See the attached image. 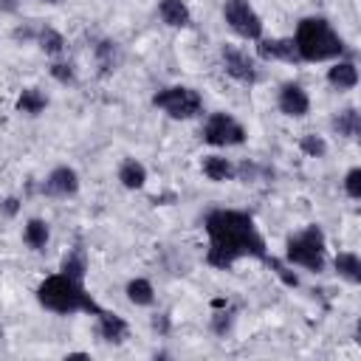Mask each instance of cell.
<instances>
[{
  "instance_id": "484cf974",
  "label": "cell",
  "mask_w": 361,
  "mask_h": 361,
  "mask_svg": "<svg viewBox=\"0 0 361 361\" xmlns=\"http://www.w3.org/2000/svg\"><path fill=\"white\" fill-rule=\"evenodd\" d=\"M96 54H99V62H102L104 68H113V59H116V42H99Z\"/></svg>"
},
{
  "instance_id": "4fadbf2b",
  "label": "cell",
  "mask_w": 361,
  "mask_h": 361,
  "mask_svg": "<svg viewBox=\"0 0 361 361\" xmlns=\"http://www.w3.org/2000/svg\"><path fill=\"white\" fill-rule=\"evenodd\" d=\"M158 14L172 28H186L192 23V14L183 0H158Z\"/></svg>"
},
{
  "instance_id": "d6986e66",
  "label": "cell",
  "mask_w": 361,
  "mask_h": 361,
  "mask_svg": "<svg viewBox=\"0 0 361 361\" xmlns=\"http://www.w3.org/2000/svg\"><path fill=\"white\" fill-rule=\"evenodd\" d=\"M336 271L347 282H361V259H358V254H353V251L338 254L336 257Z\"/></svg>"
},
{
  "instance_id": "52a82bcc",
  "label": "cell",
  "mask_w": 361,
  "mask_h": 361,
  "mask_svg": "<svg viewBox=\"0 0 361 361\" xmlns=\"http://www.w3.org/2000/svg\"><path fill=\"white\" fill-rule=\"evenodd\" d=\"M223 17L231 25L234 34L245 37V39H259L262 37V20L259 14L251 8L248 0H226L223 6Z\"/></svg>"
},
{
  "instance_id": "5b68a950",
  "label": "cell",
  "mask_w": 361,
  "mask_h": 361,
  "mask_svg": "<svg viewBox=\"0 0 361 361\" xmlns=\"http://www.w3.org/2000/svg\"><path fill=\"white\" fill-rule=\"evenodd\" d=\"M152 104L161 107L164 113H169L172 118H192L203 110V99L195 87L186 85H175V87H164L152 96Z\"/></svg>"
},
{
  "instance_id": "1f68e13d",
  "label": "cell",
  "mask_w": 361,
  "mask_h": 361,
  "mask_svg": "<svg viewBox=\"0 0 361 361\" xmlns=\"http://www.w3.org/2000/svg\"><path fill=\"white\" fill-rule=\"evenodd\" d=\"M42 3H51V6H56V3H62V0H42Z\"/></svg>"
},
{
  "instance_id": "9c48e42d",
  "label": "cell",
  "mask_w": 361,
  "mask_h": 361,
  "mask_svg": "<svg viewBox=\"0 0 361 361\" xmlns=\"http://www.w3.org/2000/svg\"><path fill=\"white\" fill-rule=\"evenodd\" d=\"M279 110L285 113V116H293V118H299V116H305L307 110H310V99H307V93L299 87V85H293V82H288V85H282L279 87Z\"/></svg>"
},
{
  "instance_id": "5bb4252c",
  "label": "cell",
  "mask_w": 361,
  "mask_h": 361,
  "mask_svg": "<svg viewBox=\"0 0 361 361\" xmlns=\"http://www.w3.org/2000/svg\"><path fill=\"white\" fill-rule=\"evenodd\" d=\"M327 82L338 90H350L358 85V68L353 62H336L330 71H327Z\"/></svg>"
},
{
  "instance_id": "d4e9b609",
  "label": "cell",
  "mask_w": 361,
  "mask_h": 361,
  "mask_svg": "<svg viewBox=\"0 0 361 361\" xmlns=\"http://www.w3.org/2000/svg\"><path fill=\"white\" fill-rule=\"evenodd\" d=\"M344 189H347V195H350L353 200L361 197V169H358V166L347 172V178H344Z\"/></svg>"
},
{
  "instance_id": "83f0119b",
  "label": "cell",
  "mask_w": 361,
  "mask_h": 361,
  "mask_svg": "<svg viewBox=\"0 0 361 361\" xmlns=\"http://www.w3.org/2000/svg\"><path fill=\"white\" fill-rule=\"evenodd\" d=\"M271 268H274V271L279 274V279H282L285 285H290V288H296V285H299V279H296V274H290V271H288V268H285L282 262H276V259H271Z\"/></svg>"
},
{
  "instance_id": "6da1fadb",
  "label": "cell",
  "mask_w": 361,
  "mask_h": 361,
  "mask_svg": "<svg viewBox=\"0 0 361 361\" xmlns=\"http://www.w3.org/2000/svg\"><path fill=\"white\" fill-rule=\"evenodd\" d=\"M206 231L212 240L206 259L214 268H228L240 257H265V240L245 212L214 209L206 214Z\"/></svg>"
},
{
  "instance_id": "cb8c5ba5",
  "label": "cell",
  "mask_w": 361,
  "mask_h": 361,
  "mask_svg": "<svg viewBox=\"0 0 361 361\" xmlns=\"http://www.w3.org/2000/svg\"><path fill=\"white\" fill-rule=\"evenodd\" d=\"M299 147H302V152L305 155H310V158H322L324 152H327V144H324V138L322 135H302V141H299Z\"/></svg>"
},
{
  "instance_id": "7a4b0ae2",
  "label": "cell",
  "mask_w": 361,
  "mask_h": 361,
  "mask_svg": "<svg viewBox=\"0 0 361 361\" xmlns=\"http://www.w3.org/2000/svg\"><path fill=\"white\" fill-rule=\"evenodd\" d=\"M37 299L42 307L54 310V313H96L99 316V305L90 299V293H85L82 282L65 276L62 271L42 279V285L37 288Z\"/></svg>"
},
{
  "instance_id": "30bf717a",
  "label": "cell",
  "mask_w": 361,
  "mask_h": 361,
  "mask_svg": "<svg viewBox=\"0 0 361 361\" xmlns=\"http://www.w3.org/2000/svg\"><path fill=\"white\" fill-rule=\"evenodd\" d=\"M79 189V175L71 166H56L48 178H45V192L48 195H76Z\"/></svg>"
},
{
  "instance_id": "ba28073f",
  "label": "cell",
  "mask_w": 361,
  "mask_h": 361,
  "mask_svg": "<svg viewBox=\"0 0 361 361\" xmlns=\"http://www.w3.org/2000/svg\"><path fill=\"white\" fill-rule=\"evenodd\" d=\"M223 65H226V71H228L237 82H245V85L257 82V65H254V59H251L245 51L226 45V48H223Z\"/></svg>"
},
{
  "instance_id": "8992f818",
  "label": "cell",
  "mask_w": 361,
  "mask_h": 361,
  "mask_svg": "<svg viewBox=\"0 0 361 361\" xmlns=\"http://www.w3.org/2000/svg\"><path fill=\"white\" fill-rule=\"evenodd\" d=\"M203 141L212 147H234L245 141V127L228 113H212L203 124Z\"/></svg>"
},
{
  "instance_id": "9a60e30c",
  "label": "cell",
  "mask_w": 361,
  "mask_h": 361,
  "mask_svg": "<svg viewBox=\"0 0 361 361\" xmlns=\"http://www.w3.org/2000/svg\"><path fill=\"white\" fill-rule=\"evenodd\" d=\"M118 180H121V186H127V189H141V186L147 183V169H144V164H138L135 158L121 161V166H118Z\"/></svg>"
},
{
  "instance_id": "e0dca14e",
  "label": "cell",
  "mask_w": 361,
  "mask_h": 361,
  "mask_svg": "<svg viewBox=\"0 0 361 361\" xmlns=\"http://www.w3.org/2000/svg\"><path fill=\"white\" fill-rule=\"evenodd\" d=\"M45 107H48V99H45V93L37 90V87H25V90L20 93V99H17V110H20V113H28V116L42 113Z\"/></svg>"
},
{
  "instance_id": "4316f807",
  "label": "cell",
  "mask_w": 361,
  "mask_h": 361,
  "mask_svg": "<svg viewBox=\"0 0 361 361\" xmlns=\"http://www.w3.org/2000/svg\"><path fill=\"white\" fill-rule=\"evenodd\" d=\"M51 76H54L56 82H62V85H71V82H73V71H71V65H62V62L51 65Z\"/></svg>"
},
{
  "instance_id": "603a6c76",
  "label": "cell",
  "mask_w": 361,
  "mask_h": 361,
  "mask_svg": "<svg viewBox=\"0 0 361 361\" xmlns=\"http://www.w3.org/2000/svg\"><path fill=\"white\" fill-rule=\"evenodd\" d=\"M37 42H39V48L45 51V54H59L62 48H65V39H62V34L59 31H54V28H42L39 31V37H37Z\"/></svg>"
},
{
  "instance_id": "2e32d148",
  "label": "cell",
  "mask_w": 361,
  "mask_h": 361,
  "mask_svg": "<svg viewBox=\"0 0 361 361\" xmlns=\"http://www.w3.org/2000/svg\"><path fill=\"white\" fill-rule=\"evenodd\" d=\"M203 175H206L209 180H214V183H223V180H228V178L234 175V166H231V161L223 158V155H206V158H203Z\"/></svg>"
},
{
  "instance_id": "8fae6325",
  "label": "cell",
  "mask_w": 361,
  "mask_h": 361,
  "mask_svg": "<svg viewBox=\"0 0 361 361\" xmlns=\"http://www.w3.org/2000/svg\"><path fill=\"white\" fill-rule=\"evenodd\" d=\"M257 54L262 59H282V62H296L299 51L293 45V39H259Z\"/></svg>"
},
{
  "instance_id": "f546056e",
  "label": "cell",
  "mask_w": 361,
  "mask_h": 361,
  "mask_svg": "<svg viewBox=\"0 0 361 361\" xmlns=\"http://www.w3.org/2000/svg\"><path fill=\"white\" fill-rule=\"evenodd\" d=\"M3 212H6V214H14V212H17V200H14V197L3 200Z\"/></svg>"
},
{
  "instance_id": "44dd1931",
  "label": "cell",
  "mask_w": 361,
  "mask_h": 361,
  "mask_svg": "<svg viewBox=\"0 0 361 361\" xmlns=\"http://www.w3.org/2000/svg\"><path fill=\"white\" fill-rule=\"evenodd\" d=\"M333 127L338 130V135H347V138H355L358 130H361V121H358V113L350 107V110H341L336 118H333Z\"/></svg>"
},
{
  "instance_id": "3957f363",
  "label": "cell",
  "mask_w": 361,
  "mask_h": 361,
  "mask_svg": "<svg viewBox=\"0 0 361 361\" xmlns=\"http://www.w3.org/2000/svg\"><path fill=\"white\" fill-rule=\"evenodd\" d=\"M293 45L299 51V59L305 62H322V59H333L344 51L341 37L333 31V25L322 17H305L296 28Z\"/></svg>"
},
{
  "instance_id": "7402d4cb",
  "label": "cell",
  "mask_w": 361,
  "mask_h": 361,
  "mask_svg": "<svg viewBox=\"0 0 361 361\" xmlns=\"http://www.w3.org/2000/svg\"><path fill=\"white\" fill-rule=\"evenodd\" d=\"M65 276H71V279H76V282H82L85 279V251L82 248H76V251H71V254H65V259H62V268H59Z\"/></svg>"
},
{
  "instance_id": "ac0fdd59",
  "label": "cell",
  "mask_w": 361,
  "mask_h": 361,
  "mask_svg": "<svg viewBox=\"0 0 361 361\" xmlns=\"http://www.w3.org/2000/svg\"><path fill=\"white\" fill-rule=\"evenodd\" d=\"M23 240H25V245H28V248H34V251L45 248V243H48V223H45V220H39V217L28 220V223H25V228H23Z\"/></svg>"
},
{
  "instance_id": "f1b7e54d",
  "label": "cell",
  "mask_w": 361,
  "mask_h": 361,
  "mask_svg": "<svg viewBox=\"0 0 361 361\" xmlns=\"http://www.w3.org/2000/svg\"><path fill=\"white\" fill-rule=\"evenodd\" d=\"M228 327H231V319H226V313H220V316L214 319V330L223 333V330H228Z\"/></svg>"
},
{
  "instance_id": "7c38bea8",
  "label": "cell",
  "mask_w": 361,
  "mask_h": 361,
  "mask_svg": "<svg viewBox=\"0 0 361 361\" xmlns=\"http://www.w3.org/2000/svg\"><path fill=\"white\" fill-rule=\"evenodd\" d=\"M99 336L110 344H118L127 338V322L110 310H99Z\"/></svg>"
},
{
  "instance_id": "277c9868",
  "label": "cell",
  "mask_w": 361,
  "mask_h": 361,
  "mask_svg": "<svg viewBox=\"0 0 361 361\" xmlns=\"http://www.w3.org/2000/svg\"><path fill=\"white\" fill-rule=\"evenodd\" d=\"M288 262L302 265L313 274H319L324 268V234L319 226H307L302 234L288 240Z\"/></svg>"
},
{
  "instance_id": "ffe728a7",
  "label": "cell",
  "mask_w": 361,
  "mask_h": 361,
  "mask_svg": "<svg viewBox=\"0 0 361 361\" xmlns=\"http://www.w3.org/2000/svg\"><path fill=\"white\" fill-rule=\"evenodd\" d=\"M127 299L133 305H138V307H147V305H152L155 290H152V285L147 279H130L127 282Z\"/></svg>"
},
{
  "instance_id": "4dcf8cb0",
  "label": "cell",
  "mask_w": 361,
  "mask_h": 361,
  "mask_svg": "<svg viewBox=\"0 0 361 361\" xmlns=\"http://www.w3.org/2000/svg\"><path fill=\"white\" fill-rule=\"evenodd\" d=\"M0 8L3 11H14L17 8V0H0Z\"/></svg>"
}]
</instances>
